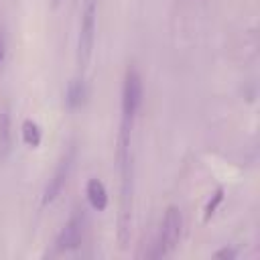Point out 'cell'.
<instances>
[{"label":"cell","mask_w":260,"mask_h":260,"mask_svg":"<svg viewBox=\"0 0 260 260\" xmlns=\"http://www.w3.org/2000/svg\"><path fill=\"white\" fill-rule=\"evenodd\" d=\"M142 104V79L140 73L134 65L126 69L124 75V87H122V114H124V124H130L134 116L138 114Z\"/></svg>","instance_id":"obj_3"},{"label":"cell","mask_w":260,"mask_h":260,"mask_svg":"<svg viewBox=\"0 0 260 260\" xmlns=\"http://www.w3.org/2000/svg\"><path fill=\"white\" fill-rule=\"evenodd\" d=\"M223 201V189L219 187V189H215V193L209 197V201L205 203V209H203V221H209V217L217 211V207H219V203Z\"/></svg>","instance_id":"obj_10"},{"label":"cell","mask_w":260,"mask_h":260,"mask_svg":"<svg viewBox=\"0 0 260 260\" xmlns=\"http://www.w3.org/2000/svg\"><path fill=\"white\" fill-rule=\"evenodd\" d=\"M181 228H183L181 211L175 205L167 207L165 217H162V223H160V234H158L156 250L152 252L154 258L169 256V254L175 252V248L179 246V240H181Z\"/></svg>","instance_id":"obj_2"},{"label":"cell","mask_w":260,"mask_h":260,"mask_svg":"<svg viewBox=\"0 0 260 260\" xmlns=\"http://www.w3.org/2000/svg\"><path fill=\"white\" fill-rule=\"evenodd\" d=\"M22 140L30 148H37L41 144V130H39L37 122H32V120H24L22 122Z\"/></svg>","instance_id":"obj_9"},{"label":"cell","mask_w":260,"mask_h":260,"mask_svg":"<svg viewBox=\"0 0 260 260\" xmlns=\"http://www.w3.org/2000/svg\"><path fill=\"white\" fill-rule=\"evenodd\" d=\"M85 95H87V89H85L83 79H79V77L71 79L69 85H67V93H65V102H67V106H69L71 110L81 108L83 102H85Z\"/></svg>","instance_id":"obj_8"},{"label":"cell","mask_w":260,"mask_h":260,"mask_svg":"<svg viewBox=\"0 0 260 260\" xmlns=\"http://www.w3.org/2000/svg\"><path fill=\"white\" fill-rule=\"evenodd\" d=\"M213 256H215V258H228V260H232V258H236V250H232V248H223V250H217Z\"/></svg>","instance_id":"obj_12"},{"label":"cell","mask_w":260,"mask_h":260,"mask_svg":"<svg viewBox=\"0 0 260 260\" xmlns=\"http://www.w3.org/2000/svg\"><path fill=\"white\" fill-rule=\"evenodd\" d=\"M12 150V126L6 108L0 110V158H6Z\"/></svg>","instance_id":"obj_7"},{"label":"cell","mask_w":260,"mask_h":260,"mask_svg":"<svg viewBox=\"0 0 260 260\" xmlns=\"http://www.w3.org/2000/svg\"><path fill=\"white\" fill-rule=\"evenodd\" d=\"M71 165H73V148L59 160V165H57L53 177L49 179V183H47V187H45V193H43V203H45V205L53 203V201L59 197V193L63 191V187H65V183H67V177H69V173H71Z\"/></svg>","instance_id":"obj_4"},{"label":"cell","mask_w":260,"mask_h":260,"mask_svg":"<svg viewBox=\"0 0 260 260\" xmlns=\"http://www.w3.org/2000/svg\"><path fill=\"white\" fill-rule=\"evenodd\" d=\"M59 4H61V0H51V6H53V8H57Z\"/></svg>","instance_id":"obj_13"},{"label":"cell","mask_w":260,"mask_h":260,"mask_svg":"<svg viewBox=\"0 0 260 260\" xmlns=\"http://www.w3.org/2000/svg\"><path fill=\"white\" fill-rule=\"evenodd\" d=\"M95 20H98V0H85L83 10H81L79 37H77V61L81 67H87L91 61V55H93Z\"/></svg>","instance_id":"obj_1"},{"label":"cell","mask_w":260,"mask_h":260,"mask_svg":"<svg viewBox=\"0 0 260 260\" xmlns=\"http://www.w3.org/2000/svg\"><path fill=\"white\" fill-rule=\"evenodd\" d=\"M85 195H87V201L89 205L95 209V211H104L108 207V191L104 187V183L100 179H89L87 185H85Z\"/></svg>","instance_id":"obj_6"},{"label":"cell","mask_w":260,"mask_h":260,"mask_svg":"<svg viewBox=\"0 0 260 260\" xmlns=\"http://www.w3.org/2000/svg\"><path fill=\"white\" fill-rule=\"evenodd\" d=\"M4 59H6V35H4V28L0 26V69L4 65Z\"/></svg>","instance_id":"obj_11"},{"label":"cell","mask_w":260,"mask_h":260,"mask_svg":"<svg viewBox=\"0 0 260 260\" xmlns=\"http://www.w3.org/2000/svg\"><path fill=\"white\" fill-rule=\"evenodd\" d=\"M81 238H83V215L79 211H73L57 238V248L61 252L75 250L81 244Z\"/></svg>","instance_id":"obj_5"}]
</instances>
